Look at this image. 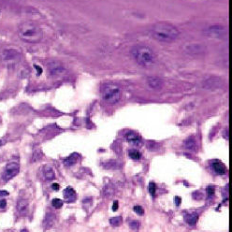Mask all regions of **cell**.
Here are the masks:
<instances>
[{"label":"cell","instance_id":"obj_7","mask_svg":"<svg viewBox=\"0 0 232 232\" xmlns=\"http://www.w3.org/2000/svg\"><path fill=\"white\" fill-rule=\"evenodd\" d=\"M147 83L150 88L154 90H160L163 87V80L157 77H151L147 80Z\"/></svg>","mask_w":232,"mask_h":232},{"label":"cell","instance_id":"obj_5","mask_svg":"<svg viewBox=\"0 0 232 232\" xmlns=\"http://www.w3.org/2000/svg\"><path fill=\"white\" fill-rule=\"evenodd\" d=\"M20 171V166L18 163L15 162H11V163H8L5 169H4V172L2 174V179L4 181H8L12 179L13 177H15Z\"/></svg>","mask_w":232,"mask_h":232},{"label":"cell","instance_id":"obj_16","mask_svg":"<svg viewBox=\"0 0 232 232\" xmlns=\"http://www.w3.org/2000/svg\"><path fill=\"white\" fill-rule=\"evenodd\" d=\"M211 168H213V169L214 170V172L219 175H223L226 173V169H225L224 166L220 162H218V161H214V162L211 163Z\"/></svg>","mask_w":232,"mask_h":232},{"label":"cell","instance_id":"obj_20","mask_svg":"<svg viewBox=\"0 0 232 232\" xmlns=\"http://www.w3.org/2000/svg\"><path fill=\"white\" fill-rule=\"evenodd\" d=\"M129 156L130 158H132L133 160H139L140 158V154L139 151L133 149V150H130L129 151Z\"/></svg>","mask_w":232,"mask_h":232},{"label":"cell","instance_id":"obj_12","mask_svg":"<svg viewBox=\"0 0 232 232\" xmlns=\"http://www.w3.org/2000/svg\"><path fill=\"white\" fill-rule=\"evenodd\" d=\"M55 224V215L54 214H47L43 221V226L46 229L52 228Z\"/></svg>","mask_w":232,"mask_h":232},{"label":"cell","instance_id":"obj_4","mask_svg":"<svg viewBox=\"0 0 232 232\" xmlns=\"http://www.w3.org/2000/svg\"><path fill=\"white\" fill-rule=\"evenodd\" d=\"M102 97L106 102L109 104H115L121 99L122 91L121 88L114 83H107L102 88Z\"/></svg>","mask_w":232,"mask_h":232},{"label":"cell","instance_id":"obj_23","mask_svg":"<svg viewBox=\"0 0 232 232\" xmlns=\"http://www.w3.org/2000/svg\"><path fill=\"white\" fill-rule=\"evenodd\" d=\"M129 226H130V228L133 229V230H137L139 227V223L138 221H131L129 223Z\"/></svg>","mask_w":232,"mask_h":232},{"label":"cell","instance_id":"obj_10","mask_svg":"<svg viewBox=\"0 0 232 232\" xmlns=\"http://www.w3.org/2000/svg\"><path fill=\"white\" fill-rule=\"evenodd\" d=\"M64 198L67 202H68V203L74 202L77 198V195H76V192L74 191V189L71 187H67L64 190Z\"/></svg>","mask_w":232,"mask_h":232},{"label":"cell","instance_id":"obj_1","mask_svg":"<svg viewBox=\"0 0 232 232\" xmlns=\"http://www.w3.org/2000/svg\"><path fill=\"white\" fill-rule=\"evenodd\" d=\"M19 37L27 43H38L43 38L42 30L36 23L27 21L19 26Z\"/></svg>","mask_w":232,"mask_h":232},{"label":"cell","instance_id":"obj_21","mask_svg":"<svg viewBox=\"0 0 232 232\" xmlns=\"http://www.w3.org/2000/svg\"><path fill=\"white\" fill-rule=\"evenodd\" d=\"M52 204L53 206L55 208V209H60L62 206H63V201L61 199L59 198H54L53 201H52Z\"/></svg>","mask_w":232,"mask_h":232},{"label":"cell","instance_id":"obj_17","mask_svg":"<svg viewBox=\"0 0 232 232\" xmlns=\"http://www.w3.org/2000/svg\"><path fill=\"white\" fill-rule=\"evenodd\" d=\"M185 222L188 224V225H190V226H195L196 224H197V222H198V214H196V213H192V214H187V215H185Z\"/></svg>","mask_w":232,"mask_h":232},{"label":"cell","instance_id":"obj_9","mask_svg":"<svg viewBox=\"0 0 232 232\" xmlns=\"http://www.w3.org/2000/svg\"><path fill=\"white\" fill-rule=\"evenodd\" d=\"M28 201L26 199H20L17 202V211L21 215H26L28 213Z\"/></svg>","mask_w":232,"mask_h":232},{"label":"cell","instance_id":"obj_27","mask_svg":"<svg viewBox=\"0 0 232 232\" xmlns=\"http://www.w3.org/2000/svg\"><path fill=\"white\" fill-rule=\"evenodd\" d=\"M6 196H8V191L0 190V198H3V197H6Z\"/></svg>","mask_w":232,"mask_h":232},{"label":"cell","instance_id":"obj_26","mask_svg":"<svg viewBox=\"0 0 232 232\" xmlns=\"http://www.w3.org/2000/svg\"><path fill=\"white\" fill-rule=\"evenodd\" d=\"M7 206V201L5 199L0 200V209H4Z\"/></svg>","mask_w":232,"mask_h":232},{"label":"cell","instance_id":"obj_25","mask_svg":"<svg viewBox=\"0 0 232 232\" xmlns=\"http://www.w3.org/2000/svg\"><path fill=\"white\" fill-rule=\"evenodd\" d=\"M207 194L209 196H214V186H208L207 187Z\"/></svg>","mask_w":232,"mask_h":232},{"label":"cell","instance_id":"obj_3","mask_svg":"<svg viewBox=\"0 0 232 232\" xmlns=\"http://www.w3.org/2000/svg\"><path fill=\"white\" fill-rule=\"evenodd\" d=\"M132 56L135 61L142 67L153 66L155 62V55L153 50L146 45H137L132 49Z\"/></svg>","mask_w":232,"mask_h":232},{"label":"cell","instance_id":"obj_13","mask_svg":"<svg viewBox=\"0 0 232 232\" xmlns=\"http://www.w3.org/2000/svg\"><path fill=\"white\" fill-rule=\"evenodd\" d=\"M48 68H49V72L51 73V75H56L62 72L63 70V67L56 63V62H52L48 65Z\"/></svg>","mask_w":232,"mask_h":232},{"label":"cell","instance_id":"obj_30","mask_svg":"<svg viewBox=\"0 0 232 232\" xmlns=\"http://www.w3.org/2000/svg\"><path fill=\"white\" fill-rule=\"evenodd\" d=\"M118 210V201H114L113 205V211H117Z\"/></svg>","mask_w":232,"mask_h":232},{"label":"cell","instance_id":"obj_28","mask_svg":"<svg viewBox=\"0 0 232 232\" xmlns=\"http://www.w3.org/2000/svg\"><path fill=\"white\" fill-rule=\"evenodd\" d=\"M34 67H35V68L37 69V72H38V75H40V74H41V73H42V68H41V67H38V65H35Z\"/></svg>","mask_w":232,"mask_h":232},{"label":"cell","instance_id":"obj_15","mask_svg":"<svg viewBox=\"0 0 232 232\" xmlns=\"http://www.w3.org/2000/svg\"><path fill=\"white\" fill-rule=\"evenodd\" d=\"M185 146L186 149L191 150V151H196L198 149V145H197V140L195 139L194 137H189L188 139H185Z\"/></svg>","mask_w":232,"mask_h":232},{"label":"cell","instance_id":"obj_14","mask_svg":"<svg viewBox=\"0 0 232 232\" xmlns=\"http://www.w3.org/2000/svg\"><path fill=\"white\" fill-rule=\"evenodd\" d=\"M43 174L47 181H52L55 177L54 170L53 169V168L51 166H49V165H45L43 167Z\"/></svg>","mask_w":232,"mask_h":232},{"label":"cell","instance_id":"obj_8","mask_svg":"<svg viewBox=\"0 0 232 232\" xmlns=\"http://www.w3.org/2000/svg\"><path fill=\"white\" fill-rule=\"evenodd\" d=\"M3 59L5 61H16L19 59V52L17 50H6L4 52V56Z\"/></svg>","mask_w":232,"mask_h":232},{"label":"cell","instance_id":"obj_29","mask_svg":"<svg viewBox=\"0 0 232 232\" xmlns=\"http://www.w3.org/2000/svg\"><path fill=\"white\" fill-rule=\"evenodd\" d=\"M181 202V198L180 197H175V203H176V206H180Z\"/></svg>","mask_w":232,"mask_h":232},{"label":"cell","instance_id":"obj_24","mask_svg":"<svg viewBox=\"0 0 232 232\" xmlns=\"http://www.w3.org/2000/svg\"><path fill=\"white\" fill-rule=\"evenodd\" d=\"M134 211L137 214H139V215H142L144 214V211H143L142 207V206H139V205L134 207Z\"/></svg>","mask_w":232,"mask_h":232},{"label":"cell","instance_id":"obj_19","mask_svg":"<svg viewBox=\"0 0 232 232\" xmlns=\"http://www.w3.org/2000/svg\"><path fill=\"white\" fill-rule=\"evenodd\" d=\"M109 224L112 226H114V227H119L121 224H122V218H121L120 216L110 218L109 219Z\"/></svg>","mask_w":232,"mask_h":232},{"label":"cell","instance_id":"obj_33","mask_svg":"<svg viewBox=\"0 0 232 232\" xmlns=\"http://www.w3.org/2000/svg\"><path fill=\"white\" fill-rule=\"evenodd\" d=\"M0 145H1V142H0Z\"/></svg>","mask_w":232,"mask_h":232},{"label":"cell","instance_id":"obj_18","mask_svg":"<svg viewBox=\"0 0 232 232\" xmlns=\"http://www.w3.org/2000/svg\"><path fill=\"white\" fill-rule=\"evenodd\" d=\"M77 161H78L77 155H72L71 156H69L68 158H66L64 160V164L67 167H71V166H73V165H75L77 163Z\"/></svg>","mask_w":232,"mask_h":232},{"label":"cell","instance_id":"obj_32","mask_svg":"<svg viewBox=\"0 0 232 232\" xmlns=\"http://www.w3.org/2000/svg\"><path fill=\"white\" fill-rule=\"evenodd\" d=\"M21 232H28V231H27L26 229H22V230H21Z\"/></svg>","mask_w":232,"mask_h":232},{"label":"cell","instance_id":"obj_6","mask_svg":"<svg viewBox=\"0 0 232 232\" xmlns=\"http://www.w3.org/2000/svg\"><path fill=\"white\" fill-rule=\"evenodd\" d=\"M205 33L208 37L215 38H224L227 35L226 29L223 26H220V25H214V26L209 27L205 31Z\"/></svg>","mask_w":232,"mask_h":232},{"label":"cell","instance_id":"obj_2","mask_svg":"<svg viewBox=\"0 0 232 232\" xmlns=\"http://www.w3.org/2000/svg\"><path fill=\"white\" fill-rule=\"evenodd\" d=\"M152 35L161 42H171L178 38L179 30L170 24L158 23L153 27Z\"/></svg>","mask_w":232,"mask_h":232},{"label":"cell","instance_id":"obj_11","mask_svg":"<svg viewBox=\"0 0 232 232\" xmlns=\"http://www.w3.org/2000/svg\"><path fill=\"white\" fill-rule=\"evenodd\" d=\"M126 140L128 142H130V143H132V144H134V145H140V143H142V139H140V137L137 134V133H135V132H128V133H126Z\"/></svg>","mask_w":232,"mask_h":232},{"label":"cell","instance_id":"obj_31","mask_svg":"<svg viewBox=\"0 0 232 232\" xmlns=\"http://www.w3.org/2000/svg\"><path fill=\"white\" fill-rule=\"evenodd\" d=\"M52 188H53L54 190H55V191H58V190H59V185H58V184H54V185H52Z\"/></svg>","mask_w":232,"mask_h":232},{"label":"cell","instance_id":"obj_22","mask_svg":"<svg viewBox=\"0 0 232 232\" xmlns=\"http://www.w3.org/2000/svg\"><path fill=\"white\" fill-rule=\"evenodd\" d=\"M149 191H150V194L152 195L153 197L155 196V191H156V185L155 183H150L149 185Z\"/></svg>","mask_w":232,"mask_h":232}]
</instances>
